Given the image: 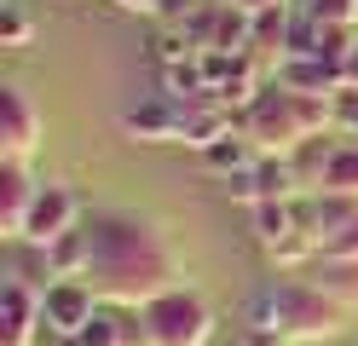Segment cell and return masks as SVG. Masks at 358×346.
Here are the masks:
<instances>
[{"instance_id":"obj_1","label":"cell","mask_w":358,"mask_h":346,"mask_svg":"<svg viewBox=\"0 0 358 346\" xmlns=\"http://www.w3.org/2000/svg\"><path fill=\"white\" fill-rule=\"evenodd\" d=\"M87 237H93L87 283L99 289V300L145 306V300H156L162 289L179 283V254L168 243V231L150 214H139V208H93Z\"/></svg>"},{"instance_id":"obj_2","label":"cell","mask_w":358,"mask_h":346,"mask_svg":"<svg viewBox=\"0 0 358 346\" xmlns=\"http://www.w3.org/2000/svg\"><path fill=\"white\" fill-rule=\"evenodd\" d=\"M347 306L341 300H329L312 277H295L283 271L272 277L266 289L249 294V306H243V323H266V329H283L289 346H312V340H335L347 329Z\"/></svg>"},{"instance_id":"obj_3","label":"cell","mask_w":358,"mask_h":346,"mask_svg":"<svg viewBox=\"0 0 358 346\" xmlns=\"http://www.w3.org/2000/svg\"><path fill=\"white\" fill-rule=\"evenodd\" d=\"M237 133L255 138V150L289 156L312 133H335V110L329 99H312V92H289L283 81H266L249 104H237Z\"/></svg>"},{"instance_id":"obj_4","label":"cell","mask_w":358,"mask_h":346,"mask_svg":"<svg viewBox=\"0 0 358 346\" xmlns=\"http://www.w3.org/2000/svg\"><path fill=\"white\" fill-rule=\"evenodd\" d=\"M145 323H150V346H208L214 340V306L203 289L173 283L156 300H145Z\"/></svg>"},{"instance_id":"obj_5","label":"cell","mask_w":358,"mask_h":346,"mask_svg":"<svg viewBox=\"0 0 358 346\" xmlns=\"http://www.w3.org/2000/svg\"><path fill=\"white\" fill-rule=\"evenodd\" d=\"M93 312H99V289L87 277H52L41 289V323H47L52 340H76Z\"/></svg>"},{"instance_id":"obj_6","label":"cell","mask_w":358,"mask_h":346,"mask_svg":"<svg viewBox=\"0 0 358 346\" xmlns=\"http://www.w3.org/2000/svg\"><path fill=\"white\" fill-rule=\"evenodd\" d=\"M87 214H81V196H76V185H64V179H41V191L29 202V219H24V237L17 243H29V248H47L52 237H64V231H76Z\"/></svg>"},{"instance_id":"obj_7","label":"cell","mask_w":358,"mask_h":346,"mask_svg":"<svg viewBox=\"0 0 358 346\" xmlns=\"http://www.w3.org/2000/svg\"><path fill=\"white\" fill-rule=\"evenodd\" d=\"M220 185H226V196L243 202V208L272 202V196H301V179H295V168H289V156H272V150H260L243 173L220 179Z\"/></svg>"},{"instance_id":"obj_8","label":"cell","mask_w":358,"mask_h":346,"mask_svg":"<svg viewBox=\"0 0 358 346\" xmlns=\"http://www.w3.org/2000/svg\"><path fill=\"white\" fill-rule=\"evenodd\" d=\"M41 329H47L41 323V283L6 271V283H0V346H35Z\"/></svg>"},{"instance_id":"obj_9","label":"cell","mask_w":358,"mask_h":346,"mask_svg":"<svg viewBox=\"0 0 358 346\" xmlns=\"http://www.w3.org/2000/svg\"><path fill=\"white\" fill-rule=\"evenodd\" d=\"M226 133H237V110L220 99V92H196V99H179V145H191L203 156L208 145H220Z\"/></svg>"},{"instance_id":"obj_10","label":"cell","mask_w":358,"mask_h":346,"mask_svg":"<svg viewBox=\"0 0 358 346\" xmlns=\"http://www.w3.org/2000/svg\"><path fill=\"white\" fill-rule=\"evenodd\" d=\"M41 133H47V122H41V110H35V99L17 81H6L0 87V156H35L41 150Z\"/></svg>"},{"instance_id":"obj_11","label":"cell","mask_w":358,"mask_h":346,"mask_svg":"<svg viewBox=\"0 0 358 346\" xmlns=\"http://www.w3.org/2000/svg\"><path fill=\"white\" fill-rule=\"evenodd\" d=\"M41 191V179L24 156H0V231L17 243L24 237V219H29V202Z\"/></svg>"},{"instance_id":"obj_12","label":"cell","mask_w":358,"mask_h":346,"mask_svg":"<svg viewBox=\"0 0 358 346\" xmlns=\"http://www.w3.org/2000/svg\"><path fill=\"white\" fill-rule=\"evenodd\" d=\"M122 133L133 138V145H179V99H145L122 110Z\"/></svg>"},{"instance_id":"obj_13","label":"cell","mask_w":358,"mask_h":346,"mask_svg":"<svg viewBox=\"0 0 358 346\" xmlns=\"http://www.w3.org/2000/svg\"><path fill=\"white\" fill-rule=\"evenodd\" d=\"M272 81H283L289 92H312V99H335V92L347 87V69L312 52V58H283Z\"/></svg>"},{"instance_id":"obj_14","label":"cell","mask_w":358,"mask_h":346,"mask_svg":"<svg viewBox=\"0 0 358 346\" xmlns=\"http://www.w3.org/2000/svg\"><path fill=\"white\" fill-rule=\"evenodd\" d=\"M335 145H341V133H312V138H301V145L289 150V168H295L301 191H324V173H329Z\"/></svg>"},{"instance_id":"obj_15","label":"cell","mask_w":358,"mask_h":346,"mask_svg":"<svg viewBox=\"0 0 358 346\" xmlns=\"http://www.w3.org/2000/svg\"><path fill=\"white\" fill-rule=\"evenodd\" d=\"M289 29H295V12H289V0H283V6L255 12V41H249V52L266 58V64H283V52H289Z\"/></svg>"},{"instance_id":"obj_16","label":"cell","mask_w":358,"mask_h":346,"mask_svg":"<svg viewBox=\"0 0 358 346\" xmlns=\"http://www.w3.org/2000/svg\"><path fill=\"white\" fill-rule=\"evenodd\" d=\"M47 266L52 277H87V266H93V237H87V219L76 231H64V237L47 243Z\"/></svg>"},{"instance_id":"obj_17","label":"cell","mask_w":358,"mask_h":346,"mask_svg":"<svg viewBox=\"0 0 358 346\" xmlns=\"http://www.w3.org/2000/svg\"><path fill=\"white\" fill-rule=\"evenodd\" d=\"M249 225H255L260 248L283 243L289 231H301V225H295V196H272V202H255V208H249Z\"/></svg>"},{"instance_id":"obj_18","label":"cell","mask_w":358,"mask_h":346,"mask_svg":"<svg viewBox=\"0 0 358 346\" xmlns=\"http://www.w3.org/2000/svg\"><path fill=\"white\" fill-rule=\"evenodd\" d=\"M312 283L347 312H358V260H312Z\"/></svg>"},{"instance_id":"obj_19","label":"cell","mask_w":358,"mask_h":346,"mask_svg":"<svg viewBox=\"0 0 358 346\" xmlns=\"http://www.w3.org/2000/svg\"><path fill=\"white\" fill-rule=\"evenodd\" d=\"M255 156H260V150H255V138H249V133H226L220 145H208V150H203V168H208L214 179H231V173L249 168Z\"/></svg>"},{"instance_id":"obj_20","label":"cell","mask_w":358,"mask_h":346,"mask_svg":"<svg viewBox=\"0 0 358 346\" xmlns=\"http://www.w3.org/2000/svg\"><path fill=\"white\" fill-rule=\"evenodd\" d=\"M58 346H122V306L116 300H99V312L87 317V329L76 340H58Z\"/></svg>"},{"instance_id":"obj_21","label":"cell","mask_w":358,"mask_h":346,"mask_svg":"<svg viewBox=\"0 0 358 346\" xmlns=\"http://www.w3.org/2000/svg\"><path fill=\"white\" fill-rule=\"evenodd\" d=\"M156 81H162L168 99H196V92H208L203 52H196V58H179V64H168V69H156Z\"/></svg>"},{"instance_id":"obj_22","label":"cell","mask_w":358,"mask_h":346,"mask_svg":"<svg viewBox=\"0 0 358 346\" xmlns=\"http://www.w3.org/2000/svg\"><path fill=\"white\" fill-rule=\"evenodd\" d=\"M324 191H341V196H358V138H341L329 156V173H324Z\"/></svg>"},{"instance_id":"obj_23","label":"cell","mask_w":358,"mask_h":346,"mask_svg":"<svg viewBox=\"0 0 358 346\" xmlns=\"http://www.w3.org/2000/svg\"><path fill=\"white\" fill-rule=\"evenodd\" d=\"M179 58H196V46H191V35H185V23H162V29L150 35V64L168 69V64H179Z\"/></svg>"},{"instance_id":"obj_24","label":"cell","mask_w":358,"mask_h":346,"mask_svg":"<svg viewBox=\"0 0 358 346\" xmlns=\"http://www.w3.org/2000/svg\"><path fill=\"white\" fill-rule=\"evenodd\" d=\"M29 41H35V17L24 6H0V46L6 52H24Z\"/></svg>"},{"instance_id":"obj_25","label":"cell","mask_w":358,"mask_h":346,"mask_svg":"<svg viewBox=\"0 0 358 346\" xmlns=\"http://www.w3.org/2000/svg\"><path fill=\"white\" fill-rule=\"evenodd\" d=\"M329 110H335V133L341 138H358V87H341L329 99Z\"/></svg>"},{"instance_id":"obj_26","label":"cell","mask_w":358,"mask_h":346,"mask_svg":"<svg viewBox=\"0 0 358 346\" xmlns=\"http://www.w3.org/2000/svg\"><path fill=\"white\" fill-rule=\"evenodd\" d=\"M306 12L324 23H358V0H306Z\"/></svg>"},{"instance_id":"obj_27","label":"cell","mask_w":358,"mask_h":346,"mask_svg":"<svg viewBox=\"0 0 358 346\" xmlns=\"http://www.w3.org/2000/svg\"><path fill=\"white\" fill-rule=\"evenodd\" d=\"M243 346H289V335L266 329V323H243Z\"/></svg>"},{"instance_id":"obj_28","label":"cell","mask_w":358,"mask_h":346,"mask_svg":"<svg viewBox=\"0 0 358 346\" xmlns=\"http://www.w3.org/2000/svg\"><path fill=\"white\" fill-rule=\"evenodd\" d=\"M196 6H203V0H156V17L162 23H185Z\"/></svg>"},{"instance_id":"obj_29","label":"cell","mask_w":358,"mask_h":346,"mask_svg":"<svg viewBox=\"0 0 358 346\" xmlns=\"http://www.w3.org/2000/svg\"><path fill=\"white\" fill-rule=\"evenodd\" d=\"M116 12H156V0H110Z\"/></svg>"},{"instance_id":"obj_30","label":"cell","mask_w":358,"mask_h":346,"mask_svg":"<svg viewBox=\"0 0 358 346\" xmlns=\"http://www.w3.org/2000/svg\"><path fill=\"white\" fill-rule=\"evenodd\" d=\"M231 6H243V12H266V6H283V0H231Z\"/></svg>"},{"instance_id":"obj_31","label":"cell","mask_w":358,"mask_h":346,"mask_svg":"<svg viewBox=\"0 0 358 346\" xmlns=\"http://www.w3.org/2000/svg\"><path fill=\"white\" fill-rule=\"evenodd\" d=\"M347 87H358V46H352V58H347Z\"/></svg>"}]
</instances>
